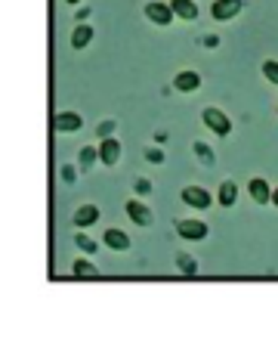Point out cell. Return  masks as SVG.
I'll list each match as a JSON object with an SVG mask.
<instances>
[{
	"label": "cell",
	"instance_id": "6da1fadb",
	"mask_svg": "<svg viewBox=\"0 0 278 353\" xmlns=\"http://www.w3.org/2000/svg\"><path fill=\"white\" fill-rule=\"evenodd\" d=\"M173 230L180 232L186 242H201V239H207V223L204 220H195V217H186V220H176L173 223Z\"/></svg>",
	"mask_w": 278,
	"mask_h": 353
},
{
	"label": "cell",
	"instance_id": "7a4b0ae2",
	"mask_svg": "<svg viewBox=\"0 0 278 353\" xmlns=\"http://www.w3.org/2000/svg\"><path fill=\"white\" fill-rule=\"evenodd\" d=\"M201 121L207 124V130H213L217 137H229L232 134V121H229V115L226 112H220V109H204L201 112Z\"/></svg>",
	"mask_w": 278,
	"mask_h": 353
},
{
	"label": "cell",
	"instance_id": "3957f363",
	"mask_svg": "<svg viewBox=\"0 0 278 353\" xmlns=\"http://www.w3.org/2000/svg\"><path fill=\"white\" fill-rule=\"evenodd\" d=\"M182 201H186L189 208H195V211H207V208L213 205V195L207 192L204 186H195L192 183V186L182 189Z\"/></svg>",
	"mask_w": 278,
	"mask_h": 353
},
{
	"label": "cell",
	"instance_id": "277c9868",
	"mask_svg": "<svg viewBox=\"0 0 278 353\" xmlns=\"http://www.w3.org/2000/svg\"><path fill=\"white\" fill-rule=\"evenodd\" d=\"M124 211H127V217L133 220L136 226H151V220H155V214H151V208L145 205V201H139V199H127V205H124Z\"/></svg>",
	"mask_w": 278,
	"mask_h": 353
},
{
	"label": "cell",
	"instance_id": "5b68a950",
	"mask_svg": "<svg viewBox=\"0 0 278 353\" xmlns=\"http://www.w3.org/2000/svg\"><path fill=\"white\" fill-rule=\"evenodd\" d=\"M238 12H242V0H213V6H211V16L217 22H229Z\"/></svg>",
	"mask_w": 278,
	"mask_h": 353
},
{
	"label": "cell",
	"instance_id": "8992f818",
	"mask_svg": "<svg viewBox=\"0 0 278 353\" xmlns=\"http://www.w3.org/2000/svg\"><path fill=\"white\" fill-rule=\"evenodd\" d=\"M93 223H99V208L96 205L74 208V214H72V226H74V230H87V226H93Z\"/></svg>",
	"mask_w": 278,
	"mask_h": 353
},
{
	"label": "cell",
	"instance_id": "52a82bcc",
	"mask_svg": "<svg viewBox=\"0 0 278 353\" xmlns=\"http://www.w3.org/2000/svg\"><path fill=\"white\" fill-rule=\"evenodd\" d=\"M99 161H103L105 168H115L118 161H121V143H118L115 137H105V140L99 143Z\"/></svg>",
	"mask_w": 278,
	"mask_h": 353
},
{
	"label": "cell",
	"instance_id": "ba28073f",
	"mask_svg": "<svg viewBox=\"0 0 278 353\" xmlns=\"http://www.w3.org/2000/svg\"><path fill=\"white\" fill-rule=\"evenodd\" d=\"M103 245H105V248H111V251H130L133 239H130L124 230L111 226V230H105V232H103Z\"/></svg>",
	"mask_w": 278,
	"mask_h": 353
},
{
	"label": "cell",
	"instance_id": "9c48e42d",
	"mask_svg": "<svg viewBox=\"0 0 278 353\" xmlns=\"http://www.w3.org/2000/svg\"><path fill=\"white\" fill-rule=\"evenodd\" d=\"M53 128L59 130V134H74V130L84 128V118H81L78 112H59V115L53 118Z\"/></svg>",
	"mask_w": 278,
	"mask_h": 353
},
{
	"label": "cell",
	"instance_id": "30bf717a",
	"mask_svg": "<svg viewBox=\"0 0 278 353\" xmlns=\"http://www.w3.org/2000/svg\"><path fill=\"white\" fill-rule=\"evenodd\" d=\"M248 195L257 205H272V186H269L263 176H254V180L248 183Z\"/></svg>",
	"mask_w": 278,
	"mask_h": 353
},
{
	"label": "cell",
	"instance_id": "8fae6325",
	"mask_svg": "<svg viewBox=\"0 0 278 353\" xmlns=\"http://www.w3.org/2000/svg\"><path fill=\"white\" fill-rule=\"evenodd\" d=\"M145 16H149V22H155V25H170L173 22V6H167V3H149L145 6Z\"/></svg>",
	"mask_w": 278,
	"mask_h": 353
},
{
	"label": "cell",
	"instance_id": "7c38bea8",
	"mask_svg": "<svg viewBox=\"0 0 278 353\" xmlns=\"http://www.w3.org/2000/svg\"><path fill=\"white\" fill-rule=\"evenodd\" d=\"M173 87H176V90H182V93L198 90V87H201V74L198 72H180V74H176V81H173Z\"/></svg>",
	"mask_w": 278,
	"mask_h": 353
},
{
	"label": "cell",
	"instance_id": "4fadbf2b",
	"mask_svg": "<svg viewBox=\"0 0 278 353\" xmlns=\"http://www.w3.org/2000/svg\"><path fill=\"white\" fill-rule=\"evenodd\" d=\"M217 201H220L223 208H232V205H235V201H238V186H235V183H232V180H223V183H220Z\"/></svg>",
	"mask_w": 278,
	"mask_h": 353
},
{
	"label": "cell",
	"instance_id": "5bb4252c",
	"mask_svg": "<svg viewBox=\"0 0 278 353\" xmlns=\"http://www.w3.org/2000/svg\"><path fill=\"white\" fill-rule=\"evenodd\" d=\"M90 41H93V28H90V25H78V28L72 31V47L74 50H84Z\"/></svg>",
	"mask_w": 278,
	"mask_h": 353
},
{
	"label": "cell",
	"instance_id": "9a60e30c",
	"mask_svg": "<svg viewBox=\"0 0 278 353\" xmlns=\"http://www.w3.org/2000/svg\"><path fill=\"white\" fill-rule=\"evenodd\" d=\"M170 6H173V12H176V16H182V19H195V16H198V6H195L192 0H170Z\"/></svg>",
	"mask_w": 278,
	"mask_h": 353
},
{
	"label": "cell",
	"instance_id": "2e32d148",
	"mask_svg": "<svg viewBox=\"0 0 278 353\" xmlns=\"http://www.w3.org/2000/svg\"><path fill=\"white\" fill-rule=\"evenodd\" d=\"M93 161H99V146H96V149H93V146H84V149H81V155H78V165L84 168V171H90Z\"/></svg>",
	"mask_w": 278,
	"mask_h": 353
},
{
	"label": "cell",
	"instance_id": "e0dca14e",
	"mask_svg": "<svg viewBox=\"0 0 278 353\" xmlns=\"http://www.w3.org/2000/svg\"><path fill=\"white\" fill-rule=\"evenodd\" d=\"M74 245H78V248L84 251V254H96V242H93V239L87 236L84 230H78V232H74Z\"/></svg>",
	"mask_w": 278,
	"mask_h": 353
},
{
	"label": "cell",
	"instance_id": "ac0fdd59",
	"mask_svg": "<svg viewBox=\"0 0 278 353\" xmlns=\"http://www.w3.org/2000/svg\"><path fill=\"white\" fill-rule=\"evenodd\" d=\"M176 270L186 273V276H192V273H198V261H195L192 254H180L176 257Z\"/></svg>",
	"mask_w": 278,
	"mask_h": 353
},
{
	"label": "cell",
	"instance_id": "d6986e66",
	"mask_svg": "<svg viewBox=\"0 0 278 353\" xmlns=\"http://www.w3.org/2000/svg\"><path fill=\"white\" fill-rule=\"evenodd\" d=\"M72 273L74 276H93L96 273V267H93V261H87V257H78V261L72 263Z\"/></svg>",
	"mask_w": 278,
	"mask_h": 353
},
{
	"label": "cell",
	"instance_id": "ffe728a7",
	"mask_svg": "<svg viewBox=\"0 0 278 353\" xmlns=\"http://www.w3.org/2000/svg\"><path fill=\"white\" fill-rule=\"evenodd\" d=\"M192 149H195V155H198L201 165H213V161H217V159H213V149L207 146V143H195Z\"/></svg>",
	"mask_w": 278,
	"mask_h": 353
},
{
	"label": "cell",
	"instance_id": "44dd1931",
	"mask_svg": "<svg viewBox=\"0 0 278 353\" xmlns=\"http://www.w3.org/2000/svg\"><path fill=\"white\" fill-rule=\"evenodd\" d=\"M263 74H266L269 84H278V59H266V62H263Z\"/></svg>",
	"mask_w": 278,
	"mask_h": 353
},
{
	"label": "cell",
	"instance_id": "7402d4cb",
	"mask_svg": "<svg viewBox=\"0 0 278 353\" xmlns=\"http://www.w3.org/2000/svg\"><path fill=\"white\" fill-rule=\"evenodd\" d=\"M62 180H65V183H74V180H78V168H72V165H62Z\"/></svg>",
	"mask_w": 278,
	"mask_h": 353
},
{
	"label": "cell",
	"instance_id": "603a6c76",
	"mask_svg": "<svg viewBox=\"0 0 278 353\" xmlns=\"http://www.w3.org/2000/svg\"><path fill=\"white\" fill-rule=\"evenodd\" d=\"M145 161H151V165H161L164 152H161V149H145Z\"/></svg>",
	"mask_w": 278,
	"mask_h": 353
},
{
	"label": "cell",
	"instance_id": "cb8c5ba5",
	"mask_svg": "<svg viewBox=\"0 0 278 353\" xmlns=\"http://www.w3.org/2000/svg\"><path fill=\"white\" fill-rule=\"evenodd\" d=\"M111 130H115V121H103L96 128V134H99V140H105V137H111Z\"/></svg>",
	"mask_w": 278,
	"mask_h": 353
},
{
	"label": "cell",
	"instance_id": "d4e9b609",
	"mask_svg": "<svg viewBox=\"0 0 278 353\" xmlns=\"http://www.w3.org/2000/svg\"><path fill=\"white\" fill-rule=\"evenodd\" d=\"M149 192H151V180L139 176V180H136V195H149Z\"/></svg>",
	"mask_w": 278,
	"mask_h": 353
},
{
	"label": "cell",
	"instance_id": "484cf974",
	"mask_svg": "<svg viewBox=\"0 0 278 353\" xmlns=\"http://www.w3.org/2000/svg\"><path fill=\"white\" fill-rule=\"evenodd\" d=\"M272 205L278 208V189H272Z\"/></svg>",
	"mask_w": 278,
	"mask_h": 353
},
{
	"label": "cell",
	"instance_id": "4316f807",
	"mask_svg": "<svg viewBox=\"0 0 278 353\" xmlns=\"http://www.w3.org/2000/svg\"><path fill=\"white\" fill-rule=\"evenodd\" d=\"M68 3H72V6H74V3H78V0H68Z\"/></svg>",
	"mask_w": 278,
	"mask_h": 353
}]
</instances>
